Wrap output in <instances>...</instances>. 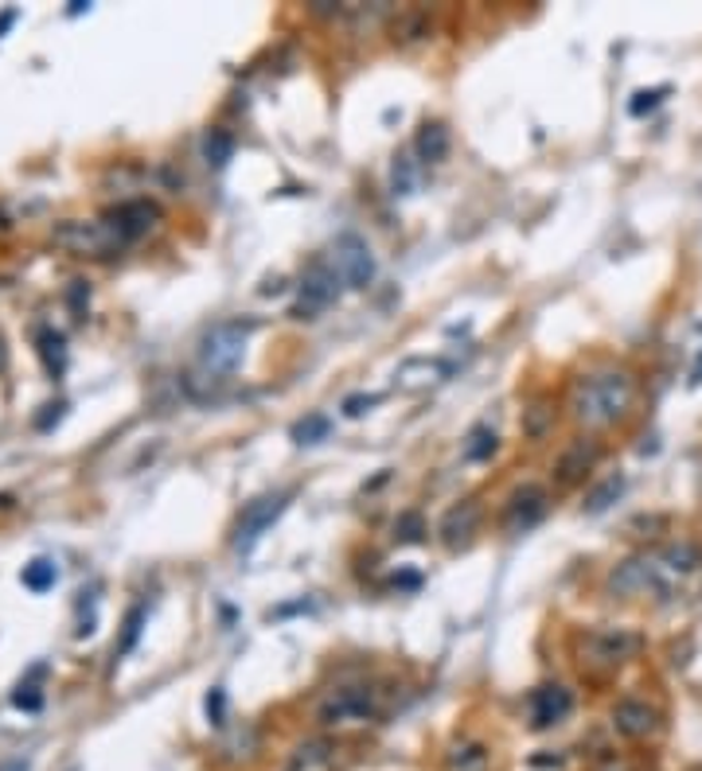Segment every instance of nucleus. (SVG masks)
I'll list each match as a JSON object with an SVG mask.
<instances>
[{"label":"nucleus","instance_id":"6e6552de","mask_svg":"<svg viewBox=\"0 0 702 771\" xmlns=\"http://www.w3.org/2000/svg\"><path fill=\"white\" fill-rule=\"evenodd\" d=\"M102 223H106V231L113 234L118 250H122V246L137 243V238H145V234L157 226V207H152L149 199H130V203L113 207Z\"/></svg>","mask_w":702,"mask_h":771},{"label":"nucleus","instance_id":"a878e982","mask_svg":"<svg viewBox=\"0 0 702 771\" xmlns=\"http://www.w3.org/2000/svg\"><path fill=\"white\" fill-rule=\"evenodd\" d=\"M328 428H332V421H328L324 413H312V418L293 425V440H297V445H317V440L328 437Z\"/></svg>","mask_w":702,"mask_h":771},{"label":"nucleus","instance_id":"f8f14e48","mask_svg":"<svg viewBox=\"0 0 702 771\" xmlns=\"http://www.w3.org/2000/svg\"><path fill=\"white\" fill-rule=\"evenodd\" d=\"M56 243L66 246V250H75V253H94V258H102V253L118 250V243H113V234L106 231L102 219H98V223H66V226H59Z\"/></svg>","mask_w":702,"mask_h":771},{"label":"nucleus","instance_id":"f03ea898","mask_svg":"<svg viewBox=\"0 0 702 771\" xmlns=\"http://www.w3.org/2000/svg\"><path fill=\"white\" fill-rule=\"evenodd\" d=\"M632 401H637V382H632V374L620 371V366H605V371H593L578 382L570 406H574V418L586 428H608L632 413Z\"/></svg>","mask_w":702,"mask_h":771},{"label":"nucleus","instance_id":"7ed1b4c3","mask_svg":"<svg viewBox=\"0 0 702 771\" xmlns=\"http://www.w3.org/2000/svg\"><path fill=\"white\" fill-rule=\"evenodd\" d=\"M379 709L383 706H379V694L371 686H340L317 706V721L324 729H352L374 721Z\"/></svg>","mask_w":702,"mask_h":771},{"label":"nucleus","instance_id":"f257e3e1","mask_svg":"<svg viewBox=\"0 0 702 771\" xmlns=\"http://www.w3.org/2000/svg\"><path fill=\"white\" fill-rule=\"evenodd\" d=\"M702 565V549L694 542H675V546H660L652 554H637V558L620 561L608 573V593L613 596H675L687 585V576Z\"/></svg>","mask_w":702,"mask_h":771},{"label":"nucleus","instance_id":"72a5a7b5","mask_svg":"<svg viewBox=\"0 0 702 771\" xmlns=\"http://www.w3.org/2000/svg\"><path fill=\"white\" fill-rule=\"evenodd\" d=\"M374 401H379L374 394H367V398H364V394H356V398L344 401V413H347V418H359V413H364L367 406H374Z\"/></svg>","mask_w":702,"mask_h":771},{"label":"nucleus","instance_id":"aec40b11","mask_svg":"<svg viewBox=\"0 0 702 771\" xmlns=\"http://www.w3.org/2000/svg\"><path fill=\"white\" fill-rule=\"evenodd\" d=\"M234 157V137L226 129H207V137H204V160H207V167H226V160Z\"/></svg>","mask_w":702,"mask_h":771},{"label":"nucleus","instance_id":"ddd939ff","mask_svg":"<svg viewBox=\"0 0 702 771\" xmlns=\"http://www.w3.org/2000/svg\"><path fill=\"white\" fill-rule=\"evenodd\" d=\"M527 709H531V725L534 729H551L558 725V721H566L574 709V694L566 686H539L531 694V701H527Z\"/></svg>","mask_w":702,"mask_h":771},{"label":"nucleus","instance_id":"c756f323","mask_svg":"<svg viewBox=\"0 0 702 771\" xmlns=\"http://www.w3.org/2000/svg\"><path fill=\"white\" fill-rule=\"evenodd\" d=\"M664 94H667V86H655V90H640L637 98H632V105H628V110H632V113H637V117H640V113H644V110H652V105H660V98H664Z\"/></svg>","mask_w":702,"mask_h":771},{"label":"nucleus","instance_id":"4be33fe9","mask_svg":"<svg viewBox=\"0 0 702 771\" xmlns=\"http://www.w3.org/2000/svg\"><path fill=\"white\" fill-rule=\"evenodd\" d=\"M492 452H496V428H492V425L468 428V437H465V460L480 464V460H488Z\"/></svg>","mask_w":702,"mask_h":771},{"label":"nucleus","instance_id":"473e14b6","mask_svg":"<svg viewBox=\"0 0 702 771\" xmlns=\"http://www.w3.org/2000/svg\"><path fill=\"white\" fill-rule=\"evenodd\" d=\"M223 709H226L223 689H211V697H207V717H211L215 725H223Z\"/></svg>","mask_w":702,"mask_h":771},{"label":"nucleus","instance_id":"9d476101","mask_svg":"<svg viewBox=\"0 0 702 771\" xmlns=\"http://www.w3.org/2000/svg\"><path fill=\"white\" fill-rule=\"evenodd\" d=\"M546 514V487L539 484H524L515 487L512 499L504 502V530L507 534H527L543 522Z\"/></svg>","mask_w":702,"mask_h":771},{"label":"nucleus","instance_id":"1a4fd4ad","mask_svg":"<svg viewBox=\"0 0 702 771\" xmlns=\"http://www.w3.org/2000/svg\"><path fill=\"white\" fill-rule=\"evenodd\" d=\"M300 304L293 308V316H312L317 308H328L332 300L340 297V273L332 270V261H312L309 270H305V277H300Z\"/></svg>","mask_w":702,"mask_h":771},{"label":"nucleus","instance_id":"f704fd0d","mask_svg":"<svg viewBox=\"0 0 702 771\" xmlns=\"http://www.w3.org/2000/svg\"><path fill=\"white\" fill-rule=\"evenodd\" d=\"M593 771H632V768H628V760H620V756H605Z\"/></svg>","mask_w":702,"mask_h":771},{"label":"nucleus","instance_id":"5701e85b","mask_svg":"<svg viewBox=\"0 0 702 771\" xmlns=\"http://www.w3.org/2000/svg\"><path fill=\"white\" fill-rule=\"evenodd\" d=\"M140 627H145V608H130V615H125V623H122V639L113 643V659H125L133 647H137V639H140Z\"/></svg>","mask_w":702,"mask_h":771},{"label":"nucleus","instance_id":"412c9836","mask_svg":"<svg viewBox=\"0 0 702 771\" xmlns=\"http://www.w3.org/2000/svg\"><path fill=\"white\" fill-rule=\"evenodd\" d=\"M39 359H44V366H47V374L51 378H59L63 374V366H66V347H63V335L59 332H39Z\"/></svg>","mask_w":702,"mask_h":771},{"label":"nucleus","instance_id":"2f4dec72","mask_svg":"<svg viewBox=\"0 0 702 771\" xmlns=\"http://www.w3.org/2000/svg\"><path fill=\"white\" fill-rule=\"evenodd\" d=\"M66 300H71V308H75V316H83L86 300H90V288H86V281H71V293H66Z\"/></svg>","mask_w":702,"mask_h":771},{"label":"nucleus","instance_id":"393cba45","mask_svg":"<svg viewBox=\"0 0 702 771\" xmlns=\"http://www.w3.org/2000/svg\"><path fill=\"white\" fill-rule=\"evenodd\" d=\"M20 581L32 588V593H47V588L56 585L59 581V569L51 565V561H32V565H24V573H20Z\"/></svg>","mask_w":702,"mask_h":771},{"label":"nucleus","instance_id":"f3484780","mask_svg":"<svg viewBox=\"0 0 702 771\" xmlns=\"http://www.w3.org/2000/svg\"><path fill=\"white\" fill-rule=\"evenodd\" d=\"M445 771H492V753L480 741H457L445 756Z\"/></svg>","mask_w":702,"mask_h":771},{"label":"nucleus","instance_id":"e433bc0d","mask_svg":"<svg viewBox=\"0 0 702 771\" xmlns=\"http://www.w3.org/2000/svg\"><path fill=\"white\" fill-rule=\"evenodd\" d=\"M9 371V347H4V335H0V374Z\"/></svg>","mask_w":702,"mask_h":771},{"label":"nucleus","instance_id":"2eb2a0df","mask_svg":"<svg viewBox=\"0 0 702 771\" xmlns=\"http://www.w3.org/2000/svg\"><path fill=\"white\" fill-rule=\"evenodd\" d=\"M598 456H601L598 440L578 437L570 448H566V452L558 456V460H554V480H558L562 487L578 484V480H586V472H590V468L598 464Z\"/></svg>","mask_w":702,"mask_h":771},{"label":"nucleus","instance_id":"4468645a","mask_svg":"<svg viewBox=\"0 0 702 771\" xmlns=\"http://www.w3.org/2000/svg\"><path fill=\"white\" fill-rule=\"evenodd\" d=\"M480 514H484V511H480L477 499H460L457 507H449V511H445V519H441V526H438L445 549L468 546V542H472V534L480 530Z\"/></svg>","mask_w":702,"mask_h":771},{"label":"nucleus","instance_id":"c85d7f7f","mask_svg":"<svg viewBox=\"0 0 702 771\" xmlns=\"http://www.w3.org/2000/svg\"><path fill=\"white\" fill-rule=\"evenodd\" d=\"M391 179H394V196H410V191H414V167H410V160H406V157L394 160Z\"/></svg>","mask_w":702,"mask_h":771},{"label":"nucleus","instance_id":"39448f33","mask_svg":"<svg viewBox=\"0 0 702 771\" xmlns=\"http://www.w3.org/2000/svg\"><path fill=\"white\" fill-rule=\"evenodd\" d=\"M640 635L625 632V627H601V632H590L581 639V662L593 670H617L625 667L628 659L640 655Z\"/></svg>","mask_w":702,"mask_h":771},{"label":"nucleus","instance_id":"b1692460","mask_svg":"<svg viewBox=\"0 0 702 771\" xmlns=\"http://www.w3.org/2000/svg\"><path fill=\"white\" fill-rule=\"evenodd\" d=\"M625 492V480H620V475H608L605 484L601 487H593L590 495H586V511L590 514H601V511H608V507H613V502H617V495Z\"/></svg>","mask_w":702,"mask_h":771},{"label":"nucleus","instance_id":"7c9ffc66","mask_svg":"<svg viewBox=\"0 0 702 771\" xmlns=\"http://www.w3.org/2000/svg\"><path fill=\"white\" fill-rule=\"evenodd\" d=\"M12 701H16L20 709H39V706H44V694H39V689L28 682V686H20L16 694H12Z\"/></svg>","mask_w":702,"mask_h":771},{"label":"nucleus","instance_id":"cd10ccee","mask_svg":"<svg viewBox=\"0 0 702 771\" xmlns=\"http://www.w3.org/2000/svg\"><path fill=\"white\" fill-rule=\"evenodd\" d=\"M421 534H426V522H421L418 511L398 514V522H394V538L406 542V546H414V542H421Z\"/></svg>","mask_w":702,"mask_h":771},{"label":"nucleus","instance_id":"c9c22d12","mask_svg":"<svg viewBox=\"0 0 702 771\" xmlns=\"http://www.w3.org/2000/svg\"><path fill=\"white\" fill-rule=\"evenodd\" d=\"M0 771H32V768L24 760H4V763H0Z\"/></svg>","mask_w":702,"mask_h":771},{"label":"nucleus","instance_id":"a211bd4d","mask_svg":"<svg viewBox=\"0 0 702 771\" xmlns=\"http://www.w3.org/2000/svg\"><path fill=\"white\" fill-rule=\"evenodd\" d=\"M414 149H418V160L421 164H441V160L449 157V129L441 122H426L418 129V140H414Z\"/></svg>","mask_w":702,"mask_h":771},{"label":"nucleus","instance_id":"dca6fc26","mask_svg":"<svg viewBox=\"0 0 702 771\" xmlns=\"http://www.w3.org/2000/svg\"><path fill=\"white\" fill-rule=\"evenodd\" d=\"M449 374V366L441 363V359H410V363L398 366V386L403 390H421V386H433V382H441Z\"/></svg>","mask_w":702,"mask_h":771},{"label":"nucleus","instance_id":"bb28decb","mask_svg":"<svg viewBox=\"0 0 702 771\" xmlns=\"http://www.w3.org/2000/svg\"><path fill=\"white\" fill-rule=\"evenodd\" d=\"M320 760H328V744L324 741H309V744H300L297 753H293V760H290V768H285V771H312Z\"/></svg>","mask_w":702,"mask_h":771},{"label":"nucleus","instance_id":"4c0bfd02","mask_svg":"<svg viewBox=\"0 0 702 771\" xmlns=\"http://www.w3.org/2000/svg\"><path fill=\"white\" fill-rule=\"evenodd\" d=\"M702 382V355H699V363H694V371H691V386H699Z\"/></svg>","mask_w":702,"mask_h":771},{"label":"nucleus","instance_id":"9b49d317","mask_svg":"<svg viewBox=\"0 0 702 771\" xmlns=\"http://www.w3.org/2000/svg\"><path fill=\"white\" fill-rule=\"evenodd\" d=\"M613 729L625 741H648L660 729V709L648 706L644 697H620L613 706Z\"/></svg>","mask_w":702,"mask_h":771},{"label":"nucleus","instance_id":"6ab92c4d","mask_svg":"<svg viewBox=\"0 0 702 771\" xmlns=\"http://www.w3.org/2000/svg\"><path fill=\"white\" fill-rule=\"evenodd\" d=\"M554 428V406L551 401H531V406L524 409V437L527 440H543L546 433Z\"/></svg>","mask_w":702,"mask_h":771},{"label":"nucleus","instance_id":"20e7f679","mask_svg":"<svg viewBox=\"0 0 702 771\" xmlns=\"http://www.w3.org/2000/svg\"><path fill=\"white\" fill-rule=\"evenodd\" d=\"M246 335H250V324H243V320L215 324L199 339V366H204L207 374H234L243 366Z\"/></svg>","mask_w":702,"mask_h":771},{"label":"nucleus","instance_id":"0eeeda50","mask_svg":"<svg viewBox=\"0 0 702 771\" xmlns=\"http://www.w3.org/2000/svg\"><path fill=\"white\" fill-rule=\"evenodd\" d=\"M332 270L340 273L347 288H367L374 281V253L359 234H340L332 243Z\"/></svg>","mask_w":702,"mask_h":771},{"label":"nucleus","instance_id":"423d86ee","mask_svg":"<svg viewBox=\"0 0 702 771\" xmlns=\"http://www.w3.org/2000/svg\"><path fill=\"white\" fill-rule=\"evenodd\" d=\"M285 502H290V492H273V495H262V499L246 502L243 519H238V526H234V549H238V554H250V549L262 542L266 530L281 519Z\"/></svg>","mask_w":702,"mask_h":771}]
</instances>
